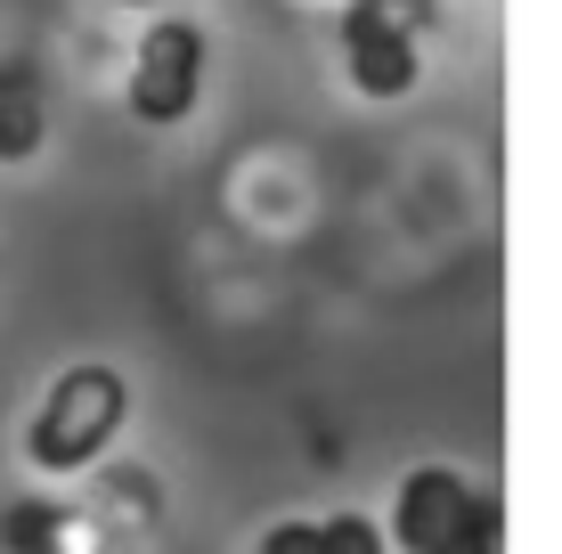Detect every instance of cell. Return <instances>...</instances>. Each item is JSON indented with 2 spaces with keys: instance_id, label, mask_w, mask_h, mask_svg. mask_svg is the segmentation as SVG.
Wrapping results in <instances>:
<instances>
[{
  "instance_id": "cell-10",
  "label": "cell",
  "mask_w": 562,
  "mask_h": 554,
  "mask_svg": "<svg viewBox=\"0 0 562 554\" xmlns=\"http://www.w3.org/2000/svg\"><path fill=\"white\" fill-rule=\"evenodd\" d=\"M0 90H42V74H33L25 57H0Z\"/></svg>"
},
{
  "instance_id": "cell-2",
  "label": "cell",
  "mask_w": 562,
  "mask_h": 554,
  "mask_svg": "<svg viewBox=\"0 0 562 554\" xmlns=\"http://www.w3.org/2000/svg\"><path fill=\"white\" fill-rule=\"evenodd\" d=\"M204 66H212V42L204 25L188 16H155L131 49V82H123V106L139 114L147 131H180L188 114L204 106Z\"/></svg>"
},
{
  "instance_id": "cell-9",
  "label": "cell",
  "mask_w": 562,
  "mask_h": 554,
  "mask_svg": "<svg viewBox=\"0 0 562 554\" xmlns=\"http://www.w3.org/2000/svg\"><path fill=\"white\" fill-rule=\"evenodd\" d=\"M254 554H318V522H269Z\"/></svg>"
},
{
  "instance_id": "cell-3",
  "label": "cell",
  "mask_w": 562,
  "mask_h": 554,
  "mask_svg": "<svg viewBox=\"0 0 562 554\" xmlns=\"http://www.w3.org/2000/svg\"><path fill=\"white\" fill-rule=\"evenodd\" d=\"M342 74H351L359 99H408L424 74L408 0H351L342 9Z\"/></svg>"
},
{
  "instance_id": "cell-1",
  "label": "cell",
  "mask_w": 562,
  "mask_h": 554,
  "mask_svg": "<svg viewBox=\"0 0 562 554\" xmlns=\"http://www.w3.org/2000/svg\"><path fill=\"white\" fill-rule=\"evenodd\" d=\"M131 425V384L123 368L106 359H74V368L49 375L42 408L25 416V465L66 482V473H90L99 456L114 449V432Z\"/></svg>"
},
{
  "instance_id": "cell-7",
  "label": "cell",
  "mask_w": 562,
  "mask_h": 554,
  "mask_svg": "<svg viewBox=\"0 0 562 554\" xmlns=\"http://www.w3.org/2000/svg\"><path fill=\"white\" fill-rule=\"evenodd\" d=\"M497 546H506V506H497L490 489H473V506L457 513V530L432 554H497Z\"/></svg>"
},
{
  "instance_id": "cell-4",
  "label": "cell",
  "mask_w": 562,
  "mask_h": 554,
  "mask_svg": "<svg viewBox=\"0 0 562 554\" xmlns=\"http://www.w3.org/2000/svg\"><path fill=\"white\" fill-rule=\"evenodd\" d=\"M464 506H473V482H464V473H449V465L400 473L392 513H383V546H392V554H432V546L457 530Z\"/></svg>"
},
{
  "instance_id": "cell-11",
  "label": "cell",
  "mask_w": 562,
  "mask_h": 554,
  "mask_svg": "<svg viewBox=\"0 0 562 554\" xmlns=\"http://www.w3.org/2000/svg\"><path fill=\"white\" fill-rule=\"evenodd\" d=\"M114 9H171V0H114Z\"/></svg>"
},
{
  "instance_id": "cell-5",
  "label": "cell",
  "mask_w": 562,
  "mask_h": 554,
  "mask_svg": "<svg viewBox=\"0 0 562 554\" xmlns=\"http://www.w3.org/2000/svg\"><path fill=\"white\" fill-rule=\"evenodd\" d=\"M0 546L9 554H106L99 522L66 498H16L0 513Z\"/></svg>"
},
{
  "instance_id": "cell-8",
  "label": "cell",
  "mask_w": 562,
  "mask_h": 554,
  "mask_svg": "<svg viewBox=\"0 0 562 554\" xmlns=\"http://www.w3.org/2000/svg\"><path fill=\"white\" fill-rule=\"evenodd\" d=\"M318 554H392V546H383V522H367V513L342 506V513L318 522Z\"/></svg>"
},
{
  "instance_id": "cell-6",
  "label": "cell",
  "mask_w": 562,
  "mask_h": 554,
  "mask_svg": "<svg viewBox=\"0 0 562 554\" xmlns=\"http://www.w3.org/2000/svg\"><path fill=\"white\" fill-rule=\"evenodd\" d=\"M42 139H49L42 90H0V163H25V156H42Z\"/></svg>"
}]
</instances>
